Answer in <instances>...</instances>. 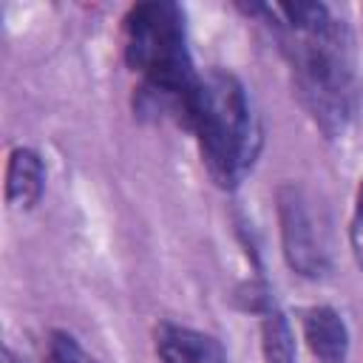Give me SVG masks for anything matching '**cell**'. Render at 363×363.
I'll use <instances>...</instances> for the list:
<instances>
[{
    "label": "cell",
    "instance_id": "obj_1",
    "mask_svg": "<svg viewBox=\"0 0 363 363\" xmlns=\"http://www.w3.org/2000/svg\"><path fill=\"white\" fill-rule=\"evenodd\" d=\"M272 26L292 71L295 94L312 122L329 136H343L363 105V85L354 68L352 31L323 3L247 6Z\"/></svg>",
    "mask_w": 363,
    "mask_h": 363
},
{
    "label": "cell",
    "instance_id": "obj_2",
    "mask_svg": "<svg viewBox=\"0 0 363 363\" xmlns=\"http://www.w3.org/2000/svg\"><path fill=\"white\" fill-rule=\"evenodd\" d=\"M122 54L128 68L142 79L136 88V111L187 128L199 74L187 48L182 6L170 0L130 6L122 17Z\"/></svg>",
    "mask_w": 363,
    "mask_h": 363
},
{
    "label": "cell",
    "instance_id": "obj_3",
    "mask_svg": "<svg viewBox=\"0 0 363 363\" xmlns=\"http://www.w3.org/2000/svg\"><path fill=\"white\" fill-rule=\"evenodd\" d=\"M187 130H193L201 164L210 179L233 190L252 170L258 156V122L247 88L230 71H207L190 99Z\"/></svg>",
    "mask_w": 363,
    "mask_h": 363
},
{
    "label": "cell",
    "instance_id": "obj_4",
    "mask_svg": "<svg viewBox=\"0 0 363 363\" xmlns=\"http://www.w3.org/2000/svg\"><path fill=\"white\" fill-rule=\"evenodd\" d=\"M278 221L286 264L306 278H320L326 272V250L315 230L312 213L295 184H284L278 190Z\"/></svg>",
    "mask_w": 363,
    "mask_h": 363
},
{
    "label": "cell",
    "instance_id": "obj_5",
    "mask_svg": "<svg viewBox=\"0 0 363 363\" xmlns=\"http://www.w3.org/2000/svg\"><path fill=\"white\" fill-rule=\"evenodd\" d=\"M153 343L159 363H227L224 346L213 335L193 326L164 320L156 326Z\"/></svg>",
    "mask_w": 363,
    "mask_h": 363
},
{
    "label": "cell",
    "instance_id": "obj_6",
    "mask_svg": "<svg viewBox=\"0 0 363 363\" xmlns=\"http://www.w3.org/2000/svg\"><path fill=\"white\" fill-rule=\"evenodd\" d=\"M303 340L318 363H346L349 357V329L337 309L309 306L301 315Z\"/></svg>",
    "mask_w": 363,
    "mask_h": 363
},
{
    "label": "cell",
    "instance_id": "obj_7",
    "mask_svg": "<svg viewBox=\"0 0 363 363\" xmlns=\"http://www.w3.org/2000/svg\"><path fill=\"white\" fill-rule=\"evenodd\" d=\"M45 193V164L31 147H14L6 164V201L17 210H31Z\"/></svg>",
    "mask_w": 363,
    "mask_h": 363
},
{
    "label": "cell",
    "instance_id": "obj_8",
    "mask_svg": "<svg viewBox=\"0 0 363 363\" xmlns=\"http://www.w3.org/2000/svg\"><path fill=\"white\" fill-rule=\"evenodd\" d=\"M261 352L267 363H295V332L275 303L261 309Z\"/></svg>",
    "mask_w": 363,
    "mask_h": 363
},
{
    "label": "cell",
    "instance_id": "obj_9",
    "mask_svg": "<svg viewBox=\"0 0 363 363\" xmlns=\"http://www.w3.org/2000/svg\"><path fill=\"white\" fill-rule=\"evenodd\" d=\"M43 363H96V360L85 352V346H82L74 335L57 329V332H51L48 340H45Z\"/></svg>",
    "mask_w": 363,
    "mask_h": 363
},
{
    "label": "cell",
    "instance_id": "obj_10",
    "mask_svg": "<svg viewBox=\"0 0 363 363\" xmlns=\"http://www.w3.org/2000/svg\"><path fill=\"white\" fill-rule=\"evenodd\" d=\"M349 244L357 267L363 269V179L354 193V207H352V221H349Z\"/></svg>",
    "mask_w": 363,
    "mask_h": 363
}]
</instances>
